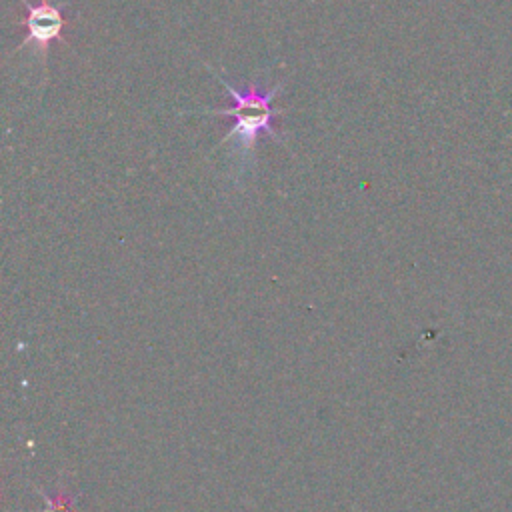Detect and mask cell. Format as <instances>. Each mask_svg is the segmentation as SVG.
Returning a JSON list of instances; mask_svg holds the SVG:
<instances>
[{
	"instance_id": "6da1fadb",
	"label": "cell",
	"mask_w": 512,
	"mask_h": 512,
	"mask_svg": "<svg viewBox=\"0 0 512 512\" xmlns=\"http://www.w3.org/2000/svg\"><path fill=\"white\" fill-rule=\"evenodd\" d=\"M216 78L228 90V94L232 96L234 104L228 106V108L204 110L200 114L224 116V118H232L234 120L232 128L222 136L220 144L236 138L238 140V150H242L244 154H252V150L256 146V140L262 134H268L274 140L282 142L280 136L276 134V124L274 122H276V118L284 110L272 106V100L282 90V84H278V86H274L270 90H262L256 84H250L246 90H236L224 78H220V76H216Z\"/></svg>"
},
{
	"instance_id": "7a4b0ae2",
	"label": "cell",
	"mask_w": 512,
	"mask_h": 512,
	"mask_svg": "<svg viewBox=\"0 0 512 512\" xmlns=\"http://www.w3.org/2000/svg\"><path fill=\"white\" fill-rule=\"evenodd\" d=\"M22 6L26 8V16L22 18L24 26V40L20 42V48L34 44L40 54H46L50 42L62 40V32L66 28V18H64V6L54 4L50 0H20Z\"/></svg>"
}]
</instances>
